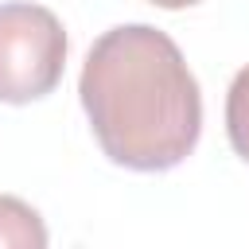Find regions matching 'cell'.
I'll list each match as a JSON object with an SVG mask.
<instances>
[{
    "mask_svg": "<svg viewBox=\"0 0 249 249\" xmlns=\"http://www.w3.org/2000/svg\"><path fill=\"white\" fill-rule=\"evenodd\" d=\"M78 93L101 152L121 167L167 171L198 144V82L152 23L109 27L86 54Z\"/></svg>",
    "mask_w": 249,
    "mask_h": 249,
    "instance_id": "obj_1",
    "label": "cell"
},
{
    "mask_svg": "<svg viewBox=\"0 0 249 249\" xmlns=\"http://www.w3.org/2000/svg\"><path fill=\"white\" fill-rule=\"evenodd\" d=\"M66 31L43 4H0V101L27 105L62 82Z\"/></svg>",
    "mask_w": 249,
    "mask_h": 249,
    "instance_id": "obj_2",
    "label": "cell"
},
{
    "mask_svg": "<svg viewBox=\"0 0 249 249\" xmlns=\"http://www.w3.org/2000/svg\"><path fill=\"white\" fill-rule=\"evenodd\" d=\"M148 4H156V8H167V12H179V8H191V4H198V0H148Z\"/></svg>",
    "mask_w": 249,
    "mask_h": 249,
    "instance_id": "obj_5",
    "label": "cell"
},
{
    "mask_svg": "<svg viewBox=\"0 0 249 249\" xmlns=\"http://www.w3.org/2000/svg\"><path fill=\"white\" fill-rule=\"evenodd\" d=\"M226 136H230L233 152L249 163V66H241L237 78L230 82V93H226Z\"/></svg>",
    "mask_w": 249,
    "mask_h": 249,
    "instance_id": "obj_4",
    "label": "cell"
},
{
    "mask_svg": "<svg viewBox=\"0 0 249 249\" xmlns=\"http://www.w3.org/2000/svg\"><path fill=\"white\" fill-rule=\"evenodd\" d=\"M0 249H47L43 218L16 195H0Z\"/></svg>",
    "mask_w": 249,
    "mask_h": 249,
    "instance_id": "obj_3",
    "label": "cell"
}]
</instances>
